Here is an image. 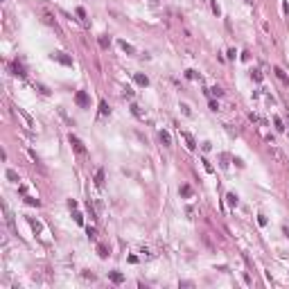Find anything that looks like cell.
<instances>
[{
	"label": "cell",
	"mask_w": 289,
	"mask_h": 289,
	"mask_svg": "<svg viewBox=\"0 0 289 289\" xmlns=\"http://www.w3.org/2000/svg\"><path fill=\"white\" fill-rule=\"evenodd\" d=\"M68 140H70V145H72V149H75L77 154H79V156H86V147H84V142L79 140V138L75 136V133H70V136H68Z\"/></svg>",
	"instance_id": "cell-1"
},
{
	"label": "cell",
	"mask_w": 289,
	"mask_h": 289,
	"mask_svg": "<svg viewBox=\"0 0 289 289\" xmlns=\"http://www.w3.org/2000/svg\"><path fill=\"white\" fill-rule=\"evenodd\" d=\"M75 102H77V106H81V108H88V106H91V97H88L86 91H77L75 93Z\"/></svg>",
	"instance_id": "cell-2"
},
{
	"label": "cell",
	"mask_w": 289,
	"mask_h": 289,
	"mask_svg": "<svg viewBox=\"0 0 289 289\" xmlns=\"http://www.w3.org/2000/svg\"><path fill=\"white\" fill-rule=\"evenodd\" d=\"M52 59L59 61V63H63V66H72V56L66 54V52H54V54H52Z\"/></svg>",
	"instance_id": "cell-3"
},
{
	"label": "cell",
	"mask_w": 289,
	"mask_h": 289,
	"mask_svg": "<svg viewBox=\"0 0 289 289\" xmlns=\"http://www.w3.org/2000/svg\"><path fill=\"white\" fill-rule=\"evenodd\" d=\"M181 138H183V140H185V147H188L190 152H194V149H197V142H194V138L190 136L188 131H181Z\"/></svg>",
	"instance_id": "cell-4"
},
{
	"label": "cell",
	"mask_w": 289,
	"mask_h": 289,
	"mask_svg": "<svg viewBox=\"0 0 289 289\" xmlns=\"http://www.w3.org/2000/svg\"><path fill=\"white\" fill-rule=\"evenodd\" d=\"M133 79H136V84H138V86H142V88L149 86V77L145 75V72H136V75H133Z\"/></svg>",
	"instance_id": "cell-5"
},
{
	"label": "cell",
	"mask_w": 289,
	"mask_h": 289,
	"mask_svg": "<svg viewBox=\"0 0 289 289\" xmlns=\"http://www.w3.org/2000/svg\"><path fill=\"white\" fill-rule=\"evenodd\" d=\"M108 280L113 285H122L124 282V273H120V271H108Z\"/></svg>",
	"instance_id": "cell-6"
},
{
	"label": "cell",
	"mask_w": 289,
	"mask_h": 289,
	"mask_svg": "<svg viewBox=\"0 0 289 289\" xmlns=\"http://www.w3.org/2000/svg\"><path fill=\"white\" fill-rule=\"evenodd\" d=\"M273 72H276V77H278V79L282 81V84H289V77H287V72H285L280 66H276V68H273Z\"/></svg>",
	"instance_id": "cell-7"
},
{
	"label": "cell",
	"mask_w": 289,
	"mask_h": 289,
	"mask_svg": "<svg viewBox=\"0 0 289 289\" xmlns=\"http://www.w3.org/2000/svg\"><path fill=\"white\" fill-rule=\"evenodd\" d=\"M178 194H181L183 199H190V197H192V188H190L188 183H183L181 188H178Z\"/></svg>",
	"instance_id": "cell-8"
},
{
	"label": "cell",
	"mask_w": 289,
	"mask_h": 289,
	"mask_svg": "<svg viewBox=\"0 0 289 289\" xmlns=\"http://www.w3.org/2000/svg\"><path fill=\"white\" fill-rule=\"evenodd\" d=\"M160 142L165 145V147H169V145H172V136H169V131H165V129L160 131Z\"/></svg>",
	"instance_id": "cell-9"
},
{
	"label": "cell",
	"mask_w": 289,
	"mask_h": 289,
	"mask_svg": "<svg viewBox=\"0 0 289 289\" xmlns=\"http://www.w3.org/2000/svg\"><path fill=\"white\" fill-rule=\"evenodd\" d=\"M108 253H111V251H108L104 244H97V255H100L102 260H106V258H108Z\"/></svg>",
	"instance_id": "cell-10"
},
{
	"label": "cell",
	"mask_w": 289,
	"mask_h": 289,
	"mask_svg": "<svg viewBox=\"0 0 289 289\" xmlns=\"http://www.w3.org/2000/svg\"><path fill=\"white\" fill-rule=\"evenodd\" d=\"M120 48L127 52V54H136V48H133L131 43H127V41H120Z\"/></svg>",
	"instance_id": "cell-11"
},
{
	"label": "cell",
	"mask_w": 289,
	"mask_h": 289,
	"mask_svg": "<svg viewBox=\"0 0 289 289\" xmlns=\"http://www.w3.org/2000/svg\"><path fill=\"white\" fill-rule=\"evenodd\" d=\"M95 185H97V188L104 185V169H97V172H95Z\"/></svg>",
	"instance_id": "cell-12"
},
{
	"label": "cell",
	"mask_w": 289,
	"mask_h": 289,
	"mask_svg": "<svg viewBox=\"0 0 289 289\" xmlns=\"http://www.w3.org/2000/svg\"><path fill=\"white\" fill-rule=\"evenodd\" d=\"M226 201H228V206H233V208H235V206L239 203V199H237V194H235V192H228V194H226Z\"/></svg>",
	"instance_id": "cell-13"
},
{
	"label": "cell",
	"mask_w": 289,
	"mask_h": 289,
	"mask_svg": "<svg viewBox=\"0 0 289 289\" xmlns=\"http://www.w3.org/2000/svg\"><path fill=\"white\" fill-rule=\"evenodd\" d=\"M5 176L9 178L11 183H18V172H16V169H7V172H5Z\"/></svg>",
	"instance_id": "cell-14"
},
{
	"label": "cell",
	"mask_w": 289,
	"mask_h": 289,
	"mask_svg": "<svg viewBox=\"0 0 289 289\" xmlns=\"http://www.w3.org/2000/svg\"><path fill=\"white\" fill-rule=\"evenodd\" d=\"M100 113H102V115H108V113H111V106L106 104V100L100 102Z\"/></svg>",
	"instance_id": "cell-15"
},
{
	"label": "cell",
	"mask_w": 289,
	"mask_h": 289,
	"mask_svg": "<svg viewBox=\"0 0 289 289\" xmlns=\"http://www.w3.org/2000/svg\"><path fill=\"white\" fill-rule=\"evenodd\" d=\"M108 45H111V39H108V34H102V36H100V48H104V50H106Z\"/></svg>",
	"instance_id": "cell-16"
},
{
	"label": "cell",
	"mask_w": 289,
	"mask_h": 289,
	"mask_svg": "<svg viewBox=\"0 0 289 289\" xmlns=\"http://www.w3.org/2000/svg\"><path fill=\"white\" fill-rule=\"evenodd\" d=\"M14 75H18V77H25V68L20 66L18 61H16V63H14Z\"/></svg>",
	"instance_id": "cell-17"
},
{
	"label": "cell",
	"mask_w": 289,
	"mask_h": 289,
	"mask_svg": "<svg viewBox=\"0 0 289 289\" xmlns=\"http://www.w3.org/2000/svg\"><path fill=\"white\" fill-rule=\"evenodd\" d=\"M86 235H88V239H91V242H95V239H97V230L93 228V226H88V228H86Z\"/></svg>",
	"instance_id": "cell-18"
},
{
	"label": "cell",
	"mask_w": 289,
	"mask_h": 289,
	"mask_svg": "<svg viewBox=\"0 0 289 289\" xmlns=\"http://www.w3.org/2000/svg\"><path fill=\"white\" fill-rule=\"evenodd\" d=\"M16 111H18V113H20V115H23V120H25V122H27V127H34V122H32V117H30V115H27V113H25V111H23V108H16Z\"/></svg>",
	"instance_id": "cell-19"
},
{
	"label": "cell",
	"mask_w": 289,
	"mask_h": 289,
	"mask_svg": "<svg viewBox=\"0 0 289 289\" xmlns=\"http://www.w3.org/2000/svg\"><path fill=\"white\" fill-rule=\"evenodd\" d=\"M25 203H30V206H36V208L41 206V201H39L36 197H25Z\"/></svg>",
	"instance_id": "cell-20"
},
{
	"label": "cell",
	"mask_w": 289,
	"mask_h": 289,
	"mask_svg": "<svg viewBox=\"0 0 289 289\" xmlns=\"http://www.w3.org/2000/svg\"><path fill=\"white\" fill-rule=\"evenodd\" d=\"M273 124H276V131H285V124L280 117H273Z\"/></svg>",
	"instance_id": "cell-21"
},
{
	"label": "cell",
	"mask_w": 289,
	"mask_h": 289,
	"mask_svg": "<svg viewBox=\"0 0 289 289\" xmlns=\"http://www.w3.org/2000/svg\"><path fill=\"white\" fill-rule=\"evenodd\" d=\"M210 7H212V11L217 16H221V9H219V5H217V0H210Z\"/></svg>",
	"instance_id": "cell-22"
},
{
	"label": "cell",
	"mask_w": 289,
	"mask_h": 289,
	"mask_svg": "<svg viewBox=\"0 0 289 289\" xmlns=\"http://www.w3.org/2000/svg\"><path fill=\"white\" fill-rule=\"evenodd\" d=\"M183 75H185V79H197V70H185V72H183Z\"/></svg>",
	"instance_id": "cell-23"
},
{
	"label": "cell",
	"mask_w": 289,
	"mask_h": 289,
	"mask_svg": "<svg viewBox=\"0 0 289 289\" xmlns=\"http://www.w3.org/2000/svg\"><path fill=\"white\" fill-rule=\"evenodd\" d=\"M72 217H75V224H79V226L84 224V215H81V212H77V210H75V215H72Z\"/></svg>",
	"instance_id": "cell-24"
},
{
	"label": "cell",
	"mask_w": 289,
	"mask_h": 289,
	"mask_svg": "<svg viewBox=\"0 0 289 289\" xmlns=\"http://www.w3.org/2000/svg\"><path fill=\"white\" fill-rule=\"evenodd\" d=\"M210 93H212V95H215V97H221V95H224V91H221V88H219V86H215V88H210Z\"/></svg>",
	"instance_id": "cell-25"
},
{
	"label": "cell",
	"mask_w": 289,
	"mask_h": 289,
	"mask_svg": "<svg viewBox=\"0 0 289 289\" xmlns=\"http://www.w3.org/2000/svg\"><path fill=\"white\" fill-rule=\"evenodd\" d=\"M251 77H253V81H262V72H260V70H253Z\"/></svg>",
	"instance_id": "cell-26"
},
{
	"label": "cell",
	"mask_w": 289,
	"mask_h": 289,
	"mask_svg": "<svg viewBox=\"0 0 289 289\" xmlns=\"http://www.w3.org/2000/svg\"><path fill=\"white\" fill-rule=\"evenodd\" d=\"M27 219H30V224H32V228H34V230H36V233H39V230H41V224H39V221H34V219H32V217H27Z\"/></svg>",
	"instance_id": "cell-27"
},
{
	"label": "cell",
	"mask_w": 289,
	"mask_h": 289,
	"mask_svg": "<svg viewBox=\"0 0 289 289\" xmlns=\"http://www.w3.org/2000/svg\"><path fill=\"white\" fill-rule=\"evenodd\" d=\"M131 113H133V115H138V117H142V113H140V106H136V104H131Z\"/></svg>",
	"instance_id": "cell-28"
},
{
	"label": "cell",
	"mask_w": 289,
	"mask_h": 289,
	"mask_svg": "<svg viewBox=\"0 0 289 289\" xmlns=\"http://www.w3.org/2000/svg\"><path fill=\"white\" fill-rule=\"evenodd\" d=\"M181 111H183V115H192V111H190L188 104H181Z\"/></svg>",
	"instance_id": "cell-29"
},
{
	"label": "cell",
	"mask_w": 289,
	"mask_h": 289,
	"mask_svg": "<svg viewBox=\"0 0 289 289\" xmlns=\"http://www.w3.org/2000/svg\"><path fill=\"white\" fill-rule=\"evenodd\" d=\"M201 163H203V167H206V172H212V165H210L206 158H201Z\"/></svg>",
	"instance_id": "cell-30"
},
{
	"label": "cell",
	"mask_w": 289,
	"mask_h": 289,
	"mask_svg": "<svg viewBox=\"0 0 289 289\" xmlns=\"http://www.w3.org/2000/svg\"><path fill=\"white\" fill-rule=\"evenodd\" d=\"M77 16H79V18H81V20H84V18H86V11L81 9V7H77Z\"/></svg>",
	"instance_id": "cell-31"
},
{
	"label": "cell",
	"mask_w": 289,
	"mask_h": 289,
	"mask_svg": "<svg viewBox=\"0 0 289 289\" xmlns=\"http://www.w3.org/2000/svg\"><path fill=\"white\" fill-rule=\"evenodd\" d=\"M258 224H260V226H267V217H264V215H260V217H258Z\"/></svg>",
	"instance_id": "cell-32"
},
{
	"label": "cell",
	"mask_w": 289,
	"mask_h": 289,
	"mask_svg": "<svg viewBox=\"0 0 289 289\" xmlns=\"http://www.w3.org/2000/svg\"><path fill=\"white\" fill-rule=\"evenodd\" d=\"M201 149H203V152H210V149H212V145H210V142H203Z\"/></svg>",
	"instance_id": "cell-33"
},
{
	"label": "cell",
	"mask_w": 289,
	"mask_h": 289,
	"mask_svg": "<svg viewBox=\"0 0 289 289\" xmlns=\"http://www.w3.org/2000/svg\"><path fill=\"white\" fill-rule=\"evenodd\" d=\"M233 163L237 165V167H244V160H242V158H233Z\"/></svg>",
	"instance_id": "cell-34"
},
{
	"label": "cell",
	"mask_w": 289,
	"mask_h": 289,
	"mask_svg": "<svg viewBox=\"0 0 289 289\" xmlns=\"http://www.w3.org/2000/svg\"><path fill=\"white\" fill-rule=\"evenodd\" d=\"M36 88H39V91H41V93H43V95H50V91H48V88H45V86H41V84H39V86H36Z\"/></svg>",
	"instance_id": "cell-35"
},
{
	"label": "cell",
	"mask_w": 289,
	"mask_h": 289,
	"mask_svg": "<svg viewBox=\"0 0 289 289\" xmlns=\"http://www.w3.org/2000/svg\"><path fill=\"white\" fill-rule=\"evenodd\" d=\"M68 206H70V210H77V201H75V199H70V201H68Z\"/></svg>",
	"instance_id": "cell-36"
},
{
	"label": "cell",
	"mask_w": 289,
	"mask_h": 289,
	"mask_svg": "<svg viewBox=\"0 0 289 289\" xmlns=\"http://www.w3.org/2000/svg\"><path fill=\"white\" fill-rule=\"evenodd\" d=\"M246 2H253V0H246Z\"/></svg>",
	"instance_id": "cell-37"
}]
</instances>
